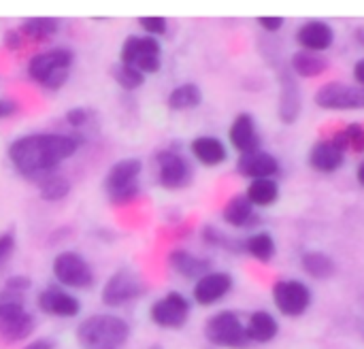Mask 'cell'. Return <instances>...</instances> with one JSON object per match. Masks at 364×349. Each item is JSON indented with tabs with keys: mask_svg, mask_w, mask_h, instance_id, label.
<instances>
[{
	"mask_svg": "<svg viewBox=\"0 0 364 349\" xmlns=\"http://www.w3.org/2000/svg\"><path fill=\"white\" fill-rule=\"evenodd\" d=\"M316 104L328 111H358L364 109V87L343 81L324 83L316 92Z\"/></svg>",
	"mask_w": 364,
	"mask_h": 349,
	"instance_id": "cell-8",
	"label": "cell"
},
{
	"mask_svg": "<svg viewBox=\"0 0 364 349\" xmlns=\"http://www.w3.org/2000/svg\"><path fill=\"white\" fill-rule=\"evenodd\" d=\"M205 337L218 348L245 349L250 345L245 324L235 311H220L211 316L205 324Z\"/></svg>",
	"mask_w": 364,
	"mask_h": 349,
	"instance_id": "cell-5",
	"label": "cell"
},
{
	"mask_svg": "<svg viewBox=\"0 0 364 349\" xmlns=\"http://www.w3.org/2000/svg\"><path fill=\"white\" fill-rule=\"evenodd\" d=\"M250 343H271L279 335V322L269 311H254L245 324Z\"/></svg>",
	"mask_w": 364,
	"mask_h": 349,
	"instance_id": "cell-20",
	"label": "cell"
},
{
	"mask_svg": "<svg viewBox=\"0 0 364 349\" xmlns=\"http://www.w3.org/2000/svg\"><path fill=\"white\" fill-rule=\"evenodd\" d=\"M301 115V90L292 75L282 77V92H279V119L284 124H294Z\"/></svg>",
	"mask_w": 364,
	"mask_h": 349,
	"instance_id": "cell-21",
	"label": "cell"
},
{
	"mask_svg": "<svg viewBox=\"0 0 364 349\" xmlns=\"http://www.w3.org/2000/svg\"><path fill=\"white\" fill-rule=\"evenodd\" d=\"M53 275L62 286L68 288H90L94 286V271L90 262L77 252H62L53 260Z\"/></svg>",
	"mask_w": 364,
	"mask_h": 349,
	"instance_id": "cell-9",
	"label": "cell"
},
{
	"mask_svg": "<svg viewBox=\"0 0 364 349\" xmlns=\"http://www.w3.org/2000/svg\"><path fill=\"white\" fill-rule=\"evenodd\" d=\"M303 271L314 279H328L335 273V260L320 249H309L301 256Z\"/></svg>",
	"mask_w": 364,
	"mask_h": 349,
	"instance_id": "cell-26",
	"label": "cell"
},
{
	"mask_svg": "<svg viewBox=\"0 0 364 349\" xmlns=\"http://www.w3.org/2000/svg\"><path fill=\"white\" fill-rule=\"evenodd\" d=\"M130 337V326L124 318L96 313L85 318L77 328L81 349H122Z\"/></svg>",
	"mask_w": 364,
	"mask_h": 349,
	"instance_id": "cell-2",
	"label": "cell"
},
{
	"mask_svg": "<svg viewBox=\"0 0 364 349\" xmlns=\"http://www.w3.org/2000/svg\"><path fill=\"white\" fill-rule=\"evenodd\" d=\"M149 316L160 328H181L190 318V301L181 292H168L151 305Z\"/></svg>",
	"mask_w": 364,
	"mask_h": 349,
	"instance_id": "cell-11",
	"label": "cell"
},
{
	"mask_svg": "<svg viewBox=\"0 0 364 349\" xmlns=\"http://www.w3.org/2000/svg\"><path fill=\"white\" fill-rule=\"evenodd\" d=\"M256 207L247 200L245 194H239L235 198H230L222 211V218L228 226L232 228H245V226H252L256 222Z\"/></svg>",
	"mask_w": 364,
	"mask_h": 349,
	"instance_id": "cell-24",
	"label": "cell"
},
{
	"mask_svg": "<svg viewBox=\"0 0 364 349\" xmlns=\"http://www.w3.org/2000/svg\"><path fill=\"white\" fill-rule=\"evenodd\" d=\"M70 66H73V51L66 47H55L32 55L28 62V75L45 90L55 92L68 81Z\"/></svg>",
	"mask_w": 364,
	"mask_h": 349,
	"instance_id": "cell-3",
	"label": "cell"
},
{
	"mask_svg": "<svg viewBox=\"0 0 364 349\" xmlns=\"http://www.w3.org/2000/svg\"><path fill=\"white\" fill-rule=\"evenodd\" d=\"M139 23L147 32V36H154V38L166 32V19L164 17H154V15L151 17H141Z\"/></svg>",
	"mask_w": 364,
	"mask_h": 349,
	"instance_id": "cell-34",
	"label": "cell"
},
{
	"mask_svg": "<svg viewBox=\"0 0 364 349\" xmlns=\"http://www.w3.org/2000/svg\"><path fill=\"white\" fill-rule=\"evenodd\" d=\"M311 288L301 279H279L273 286V305L286 318H301L311 307Z\"/></svg>",
	"mask_w": 364,
	"mask_h": 349,
	"instance_id": "cell-7",
	"label": "cell"
},
{
	"mask_svg": "<svg viewBox=\"0 0 364 349\" xmlns=\"http://www.w3.org/2000/svg\"><path fill=\"white\" fill-rule=\"evenodd\" d=\"M151 349H160V348H158V345H156V348H151Z\"/></svg>",
	"mask_w": 364,
	"mask_h": 349,
	"instance_id": "cell-45",
	"label": "cell"
},
{
	"mask_svg": "<svg viewBox=\"0 0 364 349\" xmlns=\"http://www.w3.org/2000/svg\"><path fill=\"white\" fill-rule=\"evenodd\" d=\"M13 247H15V239H13V235H11V232L0 235V264L11 256Z\"/></svg>",
	"mask_w": 364,
	"mask_h": 349,
	"instance_id": "cell-37",
	"label": "cell"
},
{
	"mask_svg": "<svg viewBox=\"0 0 364 349\" xmlns=\"http://www.w3.org/2000/svg\"><path fill=\"white\" fill-rule=\"evenodd\" d=\"M237 171L243 177L254 179H273L279 173V160L269 154V151H252V154H243L237 162Z\"/></svg>",
	"mask_w": 364,
	"mask_h": 349,
	"instance_id": "cell-17",
	"label": "cell"
},
{
	"mask_svg": "<svg viewBox=\"0 0 364 349\" xmlns=\"http://www.w3.org/2000/svg\"><path fill=\"white\" fill-rule=\"evenodd\" d=\"M38 190H41L43 200H62L70 192V183L64 177L51 173L38 181Z\"/></svg>",
	"mask_w": 364,
	"mask_h": 349,
	"instance_id": "cell-30",
	"label": "cell"
},
{
	"mask_svg": "<svg viewBox=\"0 0 364 349\" xmlns=\"http://www.w3.org/2000/svg\"><path fill=\"white\" fill-rule=\"evenodd\" d=\"M141 160L136 158H124L115 162L105 179V190L111 203L126 205L139 196V175H141Z\"/></svg>",
	"mask_w": 364,
	"mask_h": 349,
	"instance_id": "cell-4",
	"label": "cell"
},
{
	"mask_svg": "<svg viewBox=\"0 0 364 349\" xmlns=\"http://www.w3.org/2000/svg\"><path fill=\"white\" fill-rule=\"evenodd\" d=\"M356 38H358V43L364 45V28H358V32H356Z\"/></svg>",
	"mask_w": 364,
	"mask_h": 349,
	"instance_id": "cell-44",
	"label": "cell"
},
{
	"mask_svg": "<svg viewBox=\"0 0 364 349\" xmlns=\"http://www.w3.org/2000/svg\"><path fill=\"white\" fill-rule=\"evenodd\" d=\"M258 26L267 32H277L284 28V17H277V15H264V17H258Z\"/></svg>",
	"mask_w": 364,
	"mask_h": 349,
	"instance_id": "cell-36",
	"label": "cell"
},
{
	"mask_svg": "<svg viewBox=\"0 0 364 349\" xmlns=\"http://www.w3.org/2000/svg\"><path fill=\"white\" fill-rule=\"evenodd\" d=\"M296 43L305 51L322 53V51H326V49L333 47V43H335V30H333L331 23H326L322 19H311V21H305L296 30Z\"/></svg>",
	"mask_w": 364,
	"mask_h": 349,
	"instance_id": "cell-15",
	"label": "cell"
},
{
	"mask_svg": "<svg viewBox=\"0 0 364 349\" xmlns=\"http://www.w3.org/2000/svg\"><path fill=\"white\" fill-rule=\"evenodd\" d=\"M60 28V21L53 19V17H30L21 23L19 32L28 38H34V41H45L49 36H53Z\"/></svg>",
	"mask_w": 364,
	"mask_h": 349,
	"instance_id": "cell-29",
	"label": "cell"
},
{
	"mask_svg": "<svg viewBox=\"0 0 364 349\" xmlns=\"http://www.w3.org/2000/svg\"><path fill=\"white\" fill-rule=\"evenodd\" d=\"M156 164H158V181L166 190H181L192 181L190 162L173 149L160 151L156 156Z\"/></svg>",
	"mask_w": 364,
	"mask_h": 349,
	"instance_id": "cell-12",
	"label": "cell"
},
{
	"mask_svg": "<svg viewBox=\"0 0 364 349\" xmlns=\"http://www.w3.org/2000/svg\"><path fill=\"white\" fill-rule=\"evenodd\" d=\"M113 79H115V83L119 85V87H124V90H136V87H141L143 83H145V75L143 73H139L136 68H132V66H128V64H117V66H113Z\"/></svg>",
	"mask_w": 364,
	"mask_h": 349,
	"instance_id": "cell-32",
	"label": "cell"
},
{
	"mask_svg": "<svg viewBox=\"0 0 364 349\" xmlns=\"http://www.w3.org/2000/svg\"><path fill=\"white\" fill-rule=\"evenodd\" d=\"M34 331V318L30 313L21 316L19 320L6 324L0 328V335L4 337V341L9 343H17V341H23L26 337H30V333Z\"/></svg>",
	"mask_w": 364,
	"mask_h": 349,
	"instance_id": "cell-31",
	"label": "cell"
},
{
	"mask_svg": "<svg viewBox=\"0 0 364 349\" xmlns=\"http://www.w3.org/2000/svg\"><path fill=\"white\" fill-rule=\"evenodd\" d=\"M23 349H53V343L47 339H36L34 343H28Z\"/></svg>",
	"mask_w": 364,
	"mask_h": 349,
	"instance_id": "cell-42",
	"label": "cell"
},
{
	"mask_svg": "<svg viewBox=\"0 0 364 349\" xmlns=\"http://www.w3.org/2000/svg\"><path fill=\"white\" fill-rule=\"evenodd\" d=\"M162 47L154 36H128L119 51V62L143 75H154L162 66Z\"/></svg>",
	"mask_w": 364,
	"mask_h": 349,
	"instance_id": "cell-6",
	"label": "cell"
},
{
	"mask_svg": "<svg viewBox=\"0 0 364 349\" xmlns=\"http://www.w3.org/2000/svg\"><path fill=\"white\" fill-rule=\"evenodd\" d=\"M92 115H94V113H92L90 109L75 107V109H70V111L66 113V122H68L70 126H75V128H81V126L87 124V119H90Z\"/></svg>",
	"mask_w": 364,
	"mask_h": 349,
	"instance_id": "cell-35",
	"label": "cell"
},
{
	"mask_svg": "<svg viewBox=\"0 0 364 349\" xmlns=\"http://www.w3.org/2000/svg\"><path fill=\"white\" fill-rule=\"evenodd\" d=\"M190 151L205 166H220L228 160V149L218 136H196L190 143Z\"/></svg>",
	"mask_w": 364,
	"mask_h": 349,
	"instance_id": "cell-19",
	"label": "cell"
},
{
	"mask_svg": "<svg viewBox=\"0 0 364 349\" xmlns=\"http://www.w3.org/2000/svg\"><path fill=\"white\" fill-rule=\"evenodd\" d=\"M17 111H19V107H17L15 100H11V98H0V119L11 117V115H15Z\"/></svg>",
	"mask_w": 364,
	"mask_h": 349,
	"instance_id": "cell-40",
	"label": "cell"
},
{
	"mask_svg": "<svg viewBox=\"0 0 364 349\" xmlns=\"http://www.w3.org/2000/svg\"><path fill=\"white\" fill-rule=\"evenodd\" d=\"M354 81H356V85L364 87V58H360V60L354 64Z\"/></svg>",
	"mask_w": 364,
	"mask_h": 349,
	"instance_id": "cell-41",
	"label": "cell"
},
{
	"mask_svg": "<svg viewBox=\"0 0 364 349\" xmlns=\"http://www.w3.org/2000/svg\"><path fill=\"white\" fill-rule=\"evenodd\" d=\"M245 196L254 207H271L279 198V183L275 179H254L250 181Z\"/></svg>",
	"mask_w": 364,
	"mask_h": 349,
	"instance_id": "cell-27",
	"label": "cell"
},
{
	"mask_svg": "<svg viewBox=\"0 0 364 349\" xmlns=\"http://www.w3.org/2000/svg\"><path fill=\"white\" fill-rule=\"evenodd\" d=\"M245 252L256 258L258 262H271L277 254V243H275V237L269 232V230H258L254 235H250L243 243Z\"/></svg>",
	"mask_w": 364,
	"mask_h": 349,
	"instance_id": "cell-25",
	"label": "cell"
},
{
	"mask_svg": "<svg viewBox=\"0 0 364 349\" xmlns=\"http://www.w3.org/2000/svg\"><path fill=\"white\" fill-rule=\"evenodd\" d=\"M346 154L348 151H343L339 145H335L333 139H324V141H318L311 145L307 160L314 171L331 175V173H337L346 164Z\"/></svg>",
	"mask_w": 364,
	"mask_h": 349,
	"instance_id": "cell-16",
	"label": "cell"
},
{
	"mask_svg": "<svg viewBox=\"0 0 364 349\" xmlns=\"http://www.w3.org/2000/svg\"><path fill=\"white\" fill-rule=\"evenodd\" d=\"M166 102L173 111H190L203 102V92L196 83H181L168 94Z\"/></svg>",
	"mask_w": 364,
	"mask_h": 349,
	"instance_id": "cell-28",
	"label": "cell"
},
{
	"mask_svg": "<svg viewBox=\"0 0 364 349\" xmlns=\"http://www.w3.org/2000/svg\"><path fill=\"white\" fill-rule=\"evenodd\" d=\"M143 294V284L130 269L115 271L102 288V303L107 307H122Z\"/></svg>",
	"mask_w": 364,
	"mask_h": 349,
	"instance_id": "cell-10",
	"label": "cell"
},
{
	"mask_svg": "<svg viewBox=\"0 0 364 349\" xmlns=\"http://www.w3.org/2000/svg\"><path fill=\"white\" fill-rule=\"evenodd\" d=\"M290 68L296 77H303V79H314V77H320L326 73L328 68V60L322 55V53H314V51H305V49H299L292 53L290 58Z\"/></svg>",
	"mask_w": 364,
	"mask_h": 349,
	"instance_id": "cell-23",
	"label": "cell"
},
{
	"mask_svg": "<svg viewBox=\"0 0 364 349\" xmlns=\"http://www.w3.org/2000/svg\"><path fill=\"white\" fill-rule=\"evenodd\" d=\"M235 286V279L230 273H222V271H211L207 275H203L192 290V296L198 305L209 307L220 303Z\"/></svg>",
	"mask_w": 364,
	"mask_h": 349,
	"instance_id": "cell-13",
	"label": "cell"
},
{
	"mask_svg": "<svg viewBox=\"0 0 364 349\" xmlns=\"http://www.w3.org/2000/svg\"><path fill=\"white\" fill-rule=\"evenodd\" d=\"M356 181L364 188V160H360L358 166H356Z\"/></svg>",
	"mask_w": 364,
	"mask_h": 349,
	"instance_id": "cell-43",
	"label": "cell"
},
{
	"mask_svg": "<svg viewBox=\"0 0 364 349\" xmlns=\"http://www.w3.org/2000/svg\"><path fill=\"white\" fill-rule=\"evenodd\" d=\"M28 288H30V279H28V277H11V279L6 281V290L19 292V294H23Z\"/></svg>",
	"mask_w": 364,
	"mask_h": 349,
	"instance_id": "cell-39",
	"label": "cell"
},
{
	"mask_svg": "<svg viewBox=\"0 0 364 349\" xmlns=\"http://www.w3.org/2000/svg\"><path fill=\"white\" fill-rule=\"evenodd\" d=\"M4 45H6V49H11V51L21 49V45H23V34H21L19 30H9V32L4 34Z\"/></svg>",
	"mask_w": 364,
	"mask_h": 349,
	"instance_id": "cell-38",
	"label": "cell"
},
{
	"mask_svg": "<svg viewBox=\"0 0 364 349\" xmlns=\"http://www.w3.org/2000/svg\"><path fill=\"white\" fill-rule=\"evenodd\" d=\"M79 149V139L58 132H38V134H26L11 143L9 147V160L21 173L30 179H43L53 173L64 160L75 156Z\"/></svg>",
	"mask_w": 364,
	"mask_h": 349,
	"instance_id": "cell-1",
	"label": "cell"
},
{
	"mask_svg": "<svg viewBox=\"0 0 364 349\" xmlns=\"http://www.w3.org/2000/svg\"><path fill=\"white\" fill-rule=\"evenodd\" d=\"M228 141L230 145L243 156L260 149V134H258V124L252 113H239L228 130Z\"/></svg>",
	"mask_w": 364,
	"mask_h": 349,
	"instance_id": "cell-14",
	"label": "cell"
},
{
	"mask_svg": "<svg viewBox=\"0 0 364 349\" xmlns=\"http://www.w3.org/2000/svg\"><path fill=\"white\" fill-rule=\"evenodd\" d=\"M168 264L175 273H179L181 277L186 279H200L203 275L211 273V264L209 260H203L186 249H175L171 256H168Z\"/></svg>",
	"mask_w": 364,
	"mask_h": 349,
	"instance_id": "cell-22",
	"label": "cell"
},
{
	"mask_svg": "<svg viewBox=\"0 0 364 349\" xmlns=\"http://www.w3.org/2000/svg\"><path fill=\"white\" fill-rule=\"evenodd\" d=\"M38 309L53 318H75L81 311V305L68 292L58 288H47L38 294Z\"/></svg>",
	"mask_w": 364,
	"mask_h": 349,
	"instance_id": "cell-18",
	"label": "cell"
},
{
	"mask_svg": "<svg viewBox=\"0 0 364 349\" xmlns=\"http://www.w3.org/2000/svg\"><path fill=\"white\" fill-rule=\"evenodd\" d=\"M346 143H348V149L356 151V154H364V126L358 122H352L348 124L343 130H341Z\"/></svg>",
	"mask_w": 364,
	"mask_h": 349,
	"instance_id": "cell-33",
	"label": "cell"
}]
</instances>
